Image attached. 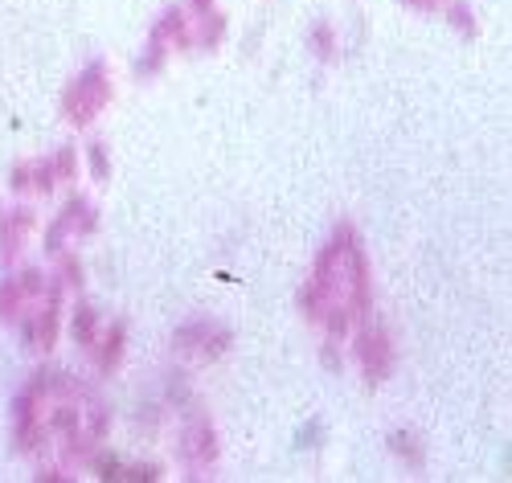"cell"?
Masks as SVG:
<instances>
[{
  "instance_id": "6",
  "label": "cell",
  "mask_w": 512,
  "mask_h": 483,
  "mask_svg": "<svg viewBox=\"0 0 512 483\" xmlns=\"http://www.w3.org/2000/svg\"><path fill=\"white\" fill-rule=\"evenodd\" d=\"M46 283H50V275H41V271H21V275L0 283V320H21L41 299Z\"/></svg>"
},
{
  "instance_id": "4",
  "label": "cell",
  "mask_w": 512,
  "mask_h": 483,
  "mask_svg": "<svg viewBox=\"0 0 512 483\" xmlns=\"http://www.w3.org/2000/svg\"><path fill=\"white\" fill-rule=\"evenodd\" d=\"M230 344H234V332L226 324H218V320H209V316H197V320H189V324H181L173 332V348H177V353L189 357V361H205V365L226 357Z\"/></svg>"
},
{
  "instance_id": "17",
  "label": "cell",
  "mask_w": 512,
  "mask_h": 483,
  "mask_svg": "<svg viewBox=\"0 0 512 483\" xmlns=\"http://www.w3.org/2000/svg\"><path fill=\"white\" fill-rule=\"evenodd\" d=\"M87 160H91V177L107 185V181H111V156H107V144H103V140L87 144Z\"/></svg>"
},
{
  "instance_id": "24",
  "label": "cell",
  "mask_w": 512,
  "mask_h": 483,
  "mask_svg": "<svg viewBox=\"0 0 512 483\" xmlns=\"http://www.w3.org/2000/svg\"><path fill=\"white\" fill-rule=\"evenodd\" d=\"M37 479H46V483H66V475H62V471H41Z\"/></svg>"
},
{
  "instance_id": "10",
  "label": "cell",
  "mask_w": 512,
  "mask_h": 483,
  "mask_svg": "<svg viewBox=\"0 0 512 483\" xmlns=\"http://www.w3.org/2000/svg\"><path fill=\"white\" fill-rule=\"evenodd\" d=\"M152 37H160V41H168V46H193V29H189V17H185V9H164L160 13V21L152 25Z\"/></svg>"
},
{
  "instance_id": "18",
  "label": "cell",
  "mask_w": 512,
  "mask_h": 483,
  "mask_svg": "<svg viewBox=\"0 0 512 483\" xmlns=\"http://www.w3.org/2000/svg\"><path fill=\"white\" fill-rule=\"evenodd\" d=\"M50 164H54V177H58V185H62V181H74V172H78V152H74V144L58 148V156H54Z\"/></svg>"
},
{
  "instance_id": "9",
  "label": "cell",
  "mask_w": 512,
  "mask_h": 483,
  "mask_svg": "<svg viewBox=\"0 0 512 483\" xmlns=\"http://www.w3.org/2000/svg\"><path fill=\"white\" fill-rule=\"evenodd\" d=\"M58 222H62V230H66L70 238H91V234L99 230V209H95L87 197H82V193H74V197L62 205Z\"/></svg>"
},
{
  "instance_id": "8",
  "label": "cell",
  "mask_w": 512,
  "mask_h": 483,
  "mask_svg": "<svg viewBox=\"0 0 512 483\" xmlns=\"http://www.w3.org/2000/svg\"><path fill=\"white\" fill-rule=\"evenodd\" d=\"M95 361L103 373H115L123 365V353H127V324L123 320H111L107 328H99V340H95Z\"/></svg>"
},
{
  "instance_id": "21",
  "label": "cell",
  "mask_w": 512,
  "mask_h": 483,
  "mask_svg": "<svg viewBox=\"0 0 512 483\" xmlns=\"http://www.w3.org/2000/svg\"><path fill=\"white\" fill-rule=\"evenodd\" d=\"M9 189H13V193H29V164H13V172H9Z\"/></svg>"
},
{
  "instance_id": "15",
  "label": "cell",
  "mask_w": 512,
  "mask_h": 483,
  "mask_svg": "<svg viewBox=\"0 0 512 483\" xmlns=\"http://www.w3.org/2000/svg\"><path fill=\"white\" fill-rule=\"evenodd\" d=\"M29 189L50 197L58 189V177H54V164L50 160H29Z\"/></svg>"
},
{
  "instance_id": "16",
  "label": "cell",
  "mask_w": 512,
  "mask_h": 483,
  "mask_svg": "<svg viewBox=\"0 0 512 483\" xmlns=\"http://www.w3.org/2000/svg\"><path fill=\"white\" fill-rule=\"evenodd\" d=\"M312 50H316L320 62H336V29L328 21L312 25Z\"/></svg>"
},
{
  "instance_id": "25",
  "label": "cell",
  "mask_w": 512,
  "mask_h": 483,
  "mask_svg": "<svg viewBox=\"0 0 512 483\" xmlns=\"http://www.w3.org/2000/svg\"><path fill=\"white\" fill-rule=\"evenodd\" d=\"M406 5H410V9H435L439 0H406Z\"/></svg>"
},
{
  "instance_id": "5",
  "label": "cell",
  "mask_w": 512,
  "mask_h": 483,
  "mask_svg": "<svg viewBox=\"0 0 512 483\" xmlns=\"http://www.w3.org/2000/svg\"><path fill=\"white\" fill-rule=\"evenodd\" d=\"M353 353H357V361H361V373H365V385H369V389H377L381 381L394 373V340H390V332L381 328V324L361 320Z\"/></svg>"
},
{
  "instance_id": "22",
  "label": "cell",
  "mask_w": 512,
  "mask_h": 483,
  "mask_svg": "<svg viewBox=\"0 0 512 483\" xmlns=\"http://www.w3.org/2000/svg\"><path fill=\"white\" fill-rule=\"evenodd\" d=\"M320 361H324V369H332V373H340V365H345V361H340V348H336V340H332V336H328V344H324Z\"/></svg>"
},
{
  "instance_id": "11",
  "label": "cell",
  "mask_w": 512,
  "mask_h": 483,
  "mask_svg": "<svg viewBox=\"0 0 512 483\" xmlns=\"http://www.w3.org/2000/svg\"><path fill=\"white\" fill-rule=\"evenodd\" d=\"M99 328H103V316L95 312L91 303H78V307H74V320H70V336L78 340L82 353H91V348H95Z\"/></svg>"
},
{
  "instance_id": "19",
  "label": "cell",
  "mask_w": 512,
  "mask_h": 483,
  "mask_svg": "<svg viewBox=\"0 0 512 483\" xmlns=\"http://www.w3.org/2000/svg\"><path fill=\"white\" fill-rule=\"evenodd\" d=\"M58 271H62V279H58L62 287H74V291L82 287V262L74 254H66V250L58 254Z\"/></svg>"
},
{
  "instance_id": "3",
  "label": "cell",
  "mask_w": 512,
  "mask_h": 483,
  "mask_svg": "<svg viewBox=\"0 0 512 483\" xmlns=\"http://www.w3.org/2000/svg\"><path fill=\"white\" fill-rule=\"evenodd\" d=\"M62 283H46L41 299L21 316V336H25V348L33 353H50L58 344V328H62Z\"/></svg>"
},
{
  "instance_id": "1",
  "label": "cell",
  "mask_w": 512,
  "mask_h": 483,
  "mask_svg": "<svg viewBox=\"0 0 512 483\" xmlns=\"http://www.w3.org/2000/svg\"><path fill=\"white\" fill-rule=\"evenodd\" d=\"M111 103V70L103 62H91L82 70L62 95V115L74 123V127H87L103 107Z\"/></svg>"
},
{
  "instance_id": "13",
  "label": "cell",
  "mask_w": 512,
  "mask_h": 483,
  "mask_svg": "<svg viewBox=\"0 0 512 483\" xmlns=\"http://www.w3.org/2000/svg\"><path fill=\"white\" fill-rule=\"evenodd\" d=\"M164 62H168V41H160V37L148 33V46H144V54L136 58V74H140V78H156V74L164 70Z\"/></svg>"
},
{
  "instance_id": "7",
  "label": "cell",
  "mask_w": 512,
  "mask_h": 483,
  "mask_svg": "<svg viewBox=\"0 0 512 483\" xmlns=\"http://www.w3.org/2000/svg\"><path fill=\"white\" fill-rule=\"evenodd\" d=\"M33 230H37V213L29 205H17L0 217V267H13Z\"/></svg>"
},
{
  "instance_id": "2",
  "label": "cell",
  "mask_w": 512,
  "mask_h": 483,
  "mask_svg": "<svg viewBox=\"0 0 512 483\" xmlns=\"http://www.w3.org/2000/svg\"><path fill=\"white\" fill-rule=\"evenodd\" d=\"M218 455H222L218 430H213V422L201 410H193L177 434V463L189 471V479H205V471H213Z\"/></svg>"
},
{
  "instance_id": "26",
  "label": "cell",
  "mask_w": 512,
  "mask_h": 483,
  "mask_svg": "<svg viewBox=\"0 0 512 483\" xmlns=\"http://www.w3.org/2000/svg\"><path fill=\"white\" fill-rule=\"evenodd\" d=\"M209 9H213V0H193V13H197V17L209 13Z\"/></svg>"
},
{
  "instance_id": "20",
  "label": "cell",
  "mask_w": 512,
  "mask_h": 483,
  "mask_svg": "<svg viewBox=\"0 0 512 483\" xmlns=\"http://www.w3.org/2000/svg\"><path fill=\"white\" fill-rule=\"evenodd\" d=\"M451 25H455L459 33H467V37H476V13H472V5H467V0H455V5H451Z\"/></svg>"
},
{
  "instance_id": "23",
  "label": "cell",
  "mask_w": 512,
  "mask_h": 483,
  "mask_svg": "<svg viewBox=\"0 0 512 483\" xmlns=\"http://www.w3.org/2000/svg\"><path fill=\"white\" fill-rule=\"evenodd\" d=\"M316 438H320V426L312 422L308 430H300V447H320V443H316Z\"/></svg>"
},
{
  "instance_id": "14",
  "label": "cell",
  "mask_w": 512,
  "mask_h": 483,
  "mask_svg": "<svg viewBox=\"0 0 512 483\" xmlns=\"http://www.w3.org/2000/svg\"><path fill=\"white\" fill-rule=\"evenodd\" d=\"M222 37H226V17H222V13H213V9L201 13L197 37H193L197 46H201V50H218V46H222Z\"/></svg>"
},
{
  "instance_id": "12",
  "label": "cell",
  "mask_w": 512,
  "mask_h": 483,
  "mask_svg": "<svg viewBox=\"0 0 512 483\" xmlns=\"http://www.w3.org/2000/svg\"><path fill=\"white\" fill-rule=\"evenodd\" d=\"M390 451H394L406 467H422V463H426V443H422L414 430H394V434H390Z\"/></svg>"
}]
</instances>
